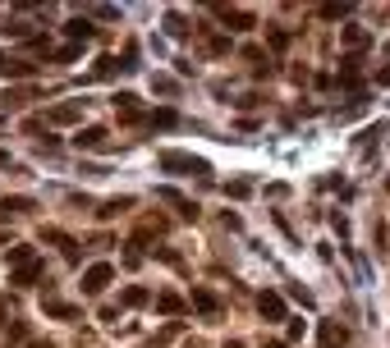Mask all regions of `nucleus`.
<instances>
[{
  "mask_svg": "<svg viewBox=\"0 0 390 348\" xmlns=\"http://www.w3.org/2000/svg\"><path fill=\"white\" fill-rule=\"evenodd\" d=\"M46 316H56V321H78L83 316V307H74V303H60V298H46Z\"/></svg>",
  "mask_w": 390,
  "mask_h": 348,
  "instance_id": "nucleus-10",
  "label": "nucleus"
},
{
  "mask_svg": "<svg viewBox=\"0 0 390 348\" xmlns=\"http://www.w3.org/2000/svg\"><path fill=\"white\" fill-rule=\"evenodd\" d=\"M193 307H198L202 316H221V298H216L212 289H193Z\"/></svg>",
  "mask_w": 390,
  "mask_h": 348,
  "instance_id": "nucleus-12",
  "label": "nucleus"
},
{
  "mask_svg": "<svg viewBox=\"0 0 390 348\" xmlns=\"http://www.w3.org/2000/svg\"><path fill=\"white\" fill-rule=\"evenodd\" d=\"M257 312H262V321H290V316H285V298H280L276 289L257 294Z\"/></svg>",
  "mask_w": 390,
  "mask_h": 348,
  "instance_id": "nucleus-4",
  "label": "nucleus"
},
{
  "mask_svg": "<svg viewBox=\"0 0 390 348\" xmlns=\"http://www.w3.org/2000/svg\"><path fill=\"white\" fill-rule=\"evenodd\" d=\"M5 69H10V60H5V55H0V74H5Z\"/></svg>",
  "mask_w": 390,
  "mask_h": 348,
  "instance_id": "nucleus-35",
  "label": "nucleus"
},
{
  "mask_svg": "<svg viewBox=\"0 0 390 348\" xmlns=\"http://www.w3.org/2000/svg\"><path fill=\"white\" fill-rule=\"evenodd\" d=\"M225 348H244V344H239V339H225Z\"/></svg>",
  "mask_w": 390,
  "mask_h": 348,
  "instance_id": "nucleus-34",
  "label": "nucleus"
},
{
  "mask_svg": "<svg viewBox=\"0 0 390 348\" xmlns=\"http://www.w3.org/2000/svg\"><path fill=\"white\" fill-rule=\"evenodd\" d=\"M303 335H308V321H290V330H285V344H299Z\"/></svg>",
  "mask_w": 390,
  "mask_h": 348,
  "instance_id": "nucleus-22",
  "label": "nucleus"
},
{
  "mask_svg": "<svg viewBox=\"0 0 390 348\" xmlns=\"http://www.w3.org/2000/svg\"><path fill=\"white\" fill-rule=\"evenodd\" d=\"M106 138H111V133L101 129V124H88V129L74 133V147H78V152H101V147H106Z\"/></svg>",
  "mask_w": 390,
  "mask_h": 348,
  "instance_id": "nucleus-3",
  "label": "nucleus"
},
{
  "mask_svg": "<svg viewBox=\"0 0 390 348\" xmlns=\"http://www.w3.org/2000/svg\"><path fill=\"white\" fill-rule=\"evenodd\" d=\"M115 280V266L111 261H92L88 271H83V294L88 298H97V294H106V284Z\"/></svg>",
  "mask_w": 390,
  "mask_h": 348,
  "instance_id": "nucleus-2",
  "label": "nucleus"
},
{
  "mask_svg": "<svg viewBox=\"0 0 390 348\" xmlns=\"http://www.w3.org/2000/svg\"><path fill=\"white\" fill-rule=\"evenodd\" d=\"M83 120V106L78 101H60V106L46 110V124H78Z\"/></svg>",
  "mask_w": 390,
  "mask_h": 348,
  "instance_id": "nucleus-7",
  "label": "nucleus"
},
{
  "mask_svg": "<svg viewBox=\"0 0 390 348\" xmlns=\"http://www.w3.org/2000/svg\"><path fill=\"white\" fill-rule=\"evenodd\" d=\"M5 165H10V152H5V147H0V170H5Z\"/></svg>",
  "mask_w": 390,
  "mask_h": 348,
  "instance_id": "nucleus-32",
  "label": "nucleus"
},
{
  "mask_svg": "<svg viewBox=\"0 0 390 348\" xmlns=\"http://www.w3.org/2000/svg\"><path fill=\"white\" fill-rule=\"evenodd\" d=\"M129 207H134V197H111V202H101L97 216H101V220H115L120 211H129Z\"/></svg>",
  "mask_w": 390,
  "mask_h": 348,
  "instance_id": "nucleus-16",
  "label": "nucleus"
},
{
  "mask_svg": "<svg viewBox=\"0 0 390 348\" xmlns=\"http://www.w3.org/2000/svg\"><path fill=\"white\" fill-rule=\"evenodd\" d=\"M377 83H386V87H390V69H381V74H377Z\"/></svg>",
  "mask_w": 390,
  "mask_h": 348,
  "instance_id": "nucleus-31",
  "label": "nucleus"
},
{
  "mask_svg": "<svg viewBox=\"0 0 390 348\" xmlns=\"http://www.w3.org/2000/svg\"><path fill=\"white\" fill-rule=\"evenodd\" d=\"M156 165H161L166 174H198V179H202V174H212V165L202 161V156H189V152H161Z\"/></svg>",
  "mask_w": 390,
  "mask_h": 348,
  "instance_id": "nucleus-1",
  "label": "nucleus"
},
{
  "mask_svg": "<svg viewBox=\"0 0 390 348\" xmlns=\"http://www.w3.org/2000/svg\"><path fill=\"white\" fill-rule=\"evenodd\" d=\"M156 197H161V202H170V207H179V216H184V220H198V207H193L184 193H175V188H156Z\"/></svg>",
  "mask_w": 390,
  "mask_h": 348,
  "instance_id": "nucleus-9",
  "label": "nucleus"
},
{
  "mask_svg": "<svg viewBox=\"0 0 390 348\" xmlns=\"http://www.w3.org/2000/svg\"><path fill=\"white\" fill-rule=\"evenodd\" d=\"M345 42L354 46V51H363V46H368V28H358V23H349V28H345Z\"/></svg>",
  "mask_w": 390,
  "mask_h": 348,
  "instance_id": "nucleus-19",
  "label": "nucleus"
},
{
  "mask_svg": "<svg viewBox=\"0 0 390 348\" xmlns=\"http://www.w3.org/2000/svg\"><path fill=\"white\" fill-rule=\"evenodd\" d=\"M349 5H322V19H345Z\"/></svg>",
  "mask_w": 390,
  "mask_h": 348,
  "instance_id": "nucleus-25",
  "label": "nucleus"
},
{
  "mask_svg": "<svg viewBox=\"0 0 390 348\" xmlns=\"http://www.w3.org/2000/svg\"><path fill=\"white\" fill-rule=\"evenodd\" d=\"M340 87H349V92H358L363 87V74H358V55H349L345 69H340Z\"/></svg>",
  "mask_w": 390,
  "mask_h": 348,
  "instance_id": "nucleus-14",
  "label": "nucleus"
},
{
  "mask_svg": "<svg viewBox=\"0 0 390 348\" xmlns=\"http://www.w3.org/2000/svg\"><path fill=\"white\" fill-rule=\"evenodd\" d=\"M23 348H56V344H51V339H28Z\"/></svg>",
  "mask_w": 390,
  "mask_h": 348,
  "instance_id": "nucleus-30",
  "label": "nucleus"
},
{
  "mask_svg": "<svg viewBox=\"0 0 390 348\" xmlns=\"http://www.w3.org/2000/svg\"><path fill=\"white\" fill-rule=\"evenodd\" d=\"M216 14H221L225 28H234V33H248L253 28V14L248 10H230V5H216Z\"/></svg>",
  "mask_w": 390,
  "mask_h": 348,
  "instance_id": "nucleus-8",
  "label": "nucleus"
},
{
  "mask_svg": "<svg viewBox=\"0 0 390 348\" xmlns=\"http://www.w3.org/2000/svg\"><path fill=\"white\" fill-rule=\"evenodd\" d=\"M207 51L221 55V51H230V42H225V37H212V42H207Z\"/></svg>",
  "mask_w": 390,
  "mask_h": 348,
  "instance_id": "nucleus-29",
  "label": "nucleus"
},
{
  "mask_svg": "<svg viewBox=\"0 0 390 348\" xmlns=\"http://www.w3.org/2000/svg\"><path fill=\"white\" fill-rule=\"evenodd\" d=\"M267 348H290V344H285V339H271V344Z\"/></svg>",
  "mask_w": 390,
  "mask_h": 348,
  "instance_id": "nucleus-33",
  "label": "nucleus"
},
{
  "mask_svg": "<svg viewBox=\"0 0 390 348\" xmlns=\"http://www.w3.org/2000/svg\"><path fill=\"white\" fill-rule=\"evenodd\" d=\"M335 344H345V335L335 326H322V348H335Z\"/></svg>",
  "mask_w": 390,
  "mask_h": 348,
  "instance_id": "nucleus-23",
  "label": "nucleus"
},
{
  "mask_svg": "<svg viewBox=\"0 0 390 348\" xmlns=\"http://www.w3.org/2000/svg\"><path fill=\"white\" fill-rule=\"evenodd\" d=\"M0 326H5V307H0Z\"/></svg>",
  "mask_w": 390,
  "mask_h": 348,
  "instance_id": "nucleus-36",
  "label": "nucleus"
},
{
  "mask_svg": "<svg viewBox=\"0 0 390 348\" xmlns=\"http://www.w3.org/2000/svg\"><path fill=\"white\" fill-rule=\"evenodd\" d=\"M115 69H124V65L115 60V55H101V60H97V69H92V78H111Z\"/></svg>",
  "mask_w": 390,
  "mask_h": 348,
  "instance_id": "nucleus-20",
  "label": "nucleus"
},
{
  "mask_svg": "<svg viewBox=\"0 0 390 348\" xmlns=\"http://www.w3.org/2000/svg\"><path fill=\"white\" fill-rule=\"evenodd\" d=\"M78 51H83V46H78V42H69V46H60V51H56V60H74Z\"/></svg>",
  "mask_w": 390,
  "mask_h": 348,
  "instance_id": "nucleus-27",
  "label": "nucleus"
},
{
  "mask_svg": "<svg viewBox=\"0 0 390 348\" xmlns=\"http://www.w3.org/2000/svg\"><path fill=\"white\" fill-rule=\"evenodd\" d=\"M23 211H33V197H0V220L23 216Z\"/></svg>",
  "mask_w": 390,
  "mask_h": 348,
  "instance_id": "nucleus-13",
  "label": "nucleus"
},
{
  "mask_svg": "<svg viewBox=\"0 0 390 348\" xmlns=\"http://www.w3.org/2000/svg\"><path fill=\"white\" fill-rule=\"evenodd\" d=\"M33 257H37V252L28 248V243H14V248H10V266H23V261H33Z\"/></svg>",
  "mask_w": 390,
  "mask_h": 348,
  "instance_id": "nucleus-21",
  "label": "nucleus"
},
{
  "mask_svg": "<svg viewBox=\"0 0 390 348\" xmlns=\"http://www.w3.org/2000/svg\"><path fill=\"white\" fill-rule=\"evenodd\" d=\"M147 298H152V294H147L143 284H129V289H124V294H120V307H143Z\"/></svg>",
  "mask_w": 390,
  "mask_h": 348,
  "instance_id": "nucleus-17",
  "label": "nucleus"
},
{
  "mask_svg": "<svg viewBox=\"0 0 390 348\" xmlns=\"http://www.w3.org/2000/svg\"><path fill=\"white\" fill-rule=\"evenodd\" d=\"M42 271H46V266H42V257H33V261H23V266H14V271H10V284L28 289V284H37V280H42Z\"/></svg>",
  "mask_w": 390,
  "mask_h": 348,
  "instance_id": "nucleus-5",
  "label": "nucleus"
},
{
  "mask_svg": "<svg viewBox=\"0 0 390 348\" xmlns=\"http://www.w3.org/2000/svg\"><path fill=\"white\" fill-rule=\"evenodd\" d=\"M225 193H230V197H248L253 184H248V179H234V184H225Z\"/></svg>",
  "mask_w": 390,
  "mask_h": 348,
  "instance_id": "nucleus-24",
  "label": "nucleus"
},
{
  "mask_svg": "<svg viewBox=\"0 0 390 348\" xmlns=\"http://www.w3.org/2000/svg\"><path fill=\"white\" fill-rule=\"evenodd\" d=\"M42 239H46V243H56V248H60V257H65L69 266H78V243L69 239L65 229H42Z\"/></svg>",
  "mask_w": 390,
  "mask_h": 348,
  "instance_id": "nucleus-6",
  "label": "nucleus"
},
{
  "mask_svg": "<svg viewBox=\"0 0 390 348\" xmlns=\"http://www.w3.org/2000/svg\"><path fill=\"white\" fill-rule=\"evenodd\" d=\"M156 312L179 316V312H184V298H179V294H170V289H166V294H156Z\"/></svg>",
  "mask_w": 390,
  "mask_h": 348,
  "instance_id": "nucleus-15",
  "label": "nucleus"
},
{
  "mask_svg": "<svg viewBox=\"0 0 390 348\" xmlns=\"http://www.w3.org/2000/svg\"><path fill=\"white\" fill-rule=\"evenodd\" d=\"M166 28H170V37H184V33H189V28H184V19H179V14H170V19H166Z\"/></svg>",
  "mask_w": 390,
  "mask_h": 348,
  "instance_id": "nucleus-26",
  "label": "nucleus"
},
{
  "mask_svg": "<svg viewBox=\"0 0 390 348\" xmlns=\"http://www.w3.org/2000/svg\"><path fill=\"white\" fill-rule=\"evenodd\" d=\"M331 225H335V234H340V239H345V234H349V220L340 216V211H335V216H331Z\"/></svg>",
  "mask_w": 390,
  "mask_h": 348,
  "instance_id": "nucleus-28",
  "label": "nucleus"
},
{
  "mask_svg": "<svg viewBox=\"0 0 390 348\" xmlns=\"http://www.w3.org/2000/svg\"><path fill=\"white\" fill-rule=\"evenodd\" d=\"M65 37H74V42H92V37H97V23H92V19H69Z\"/></svg>",
  "mask_w": 390,
  "mask_h": 348,
  "instance_id": "nucleus-11",
  "label": "nucleus"
},
{
  "mask_svg": "<svg viewBox=\"0 0 390 348\" xmlns=\"http://www.w3.org/2000/svg\"><path fill=\"white\" fill-rule=\"evenodd\" d=\"M175 124H179V115H175L170 106H161V110L152 115V129H175Z\"/></svg>",
  "mask_w": 390,
  "mask_h": 348,
  "instance_id": "nucleus-18",
  "label": "nucleus"
}]
</instances>
